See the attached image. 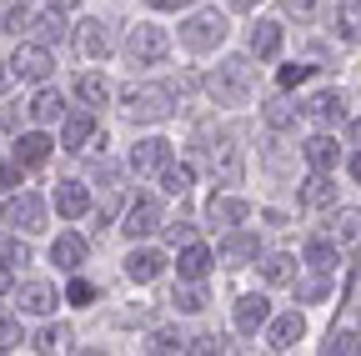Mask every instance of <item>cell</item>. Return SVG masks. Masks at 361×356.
Wrapping results in <instances>:
<instances>
[{"mask_svg": "<svg viewBox=\"0 0 361 356\" xmlns=\"http://www.w3.org/2000/svg\"><path fill=\"white\" fill-rule=\"evenodd\" d=\"M206 91L216 106H246L251 91H256V66L246 56H226L211 75H206Z\"/></svg>", "mask_w": 361, "mask_h": 356, "instance_id": "1", "label": "cell"}, {"mask_svg": "<svg viewBox=\"0 0 361 356\" xmlns=\"http://www.w3.org/2000/svg\"><path fill=\"white\" fill-rule=\"evenodd\" d=\"M226 30H231V25H226L221 11H196L186 25H180V46L196 51V56H206V51H216L221 40H226Z\"/></svg>", "mask_w": 361, "mask_h": 356, "instance_id": "2", "label": "cell"}, {"mask_svg": "<svg viewBox=\"0 0 361 356\" xmlns=\"http://www.w3.org/2000/svg\"><path fill=\"white\" fill-rule=\"evenodd\" d=\"M126 56H130L135 66H161V61L171 56V35H166L161 25L141 20V25H130V35H126Z\"/></svg>", "mask_w": 361, "mask_h": 356, "instance_id": "3", "label": "cell"}, {"mask_svg": "<svg viewBox=\"0 0 361 356\" xmlns=\"http://www.w3.org/2000/svg\"><path fill=\"white\" fill-rule=\"evenodd\" d=\"M171 111H176V101H171L166 85H130L126 91V116L130 121H166Z\"/></svg>", "mask_w": 361, "mask_h": 356, "instance_id": "4", "label": "cell"}, {"mask_svg": "<svg viewBox=\"0 0 361 356\" xmlns=\"http://www.w3.org/2000/svg\"><path fill=\"white\" fill-rule=\"evenodd\" d=\"M156 226H161V201L146 196V191L130 196V201H126V216H121V231H126L130 241H141V236H151Z\"/></svg>", "mask_w": 361, "mask_h": 356, "instance_id": "5", "label": "cell"}, {"mask_svg": "<svg viewBox=\"0 0 361 356\" xmlns=\"http://www.w3.org/2000/svg\"><path fill=\"white\" fill-rule=\"evenodd\" d=\"M101 125H96V116L90 111H75V116H66V125H61V151H71V156H80V151H90L96 146L101 151Z\"/></svg>", "mask_w": 361, "mask_h": 356, "instance_id": "6", "label": "cell"}, {"mask_svg": "<svg viewBox=\"0 0 361 356\" xmlns=\"http://www.w3.org/2000/svg\"><path fill=\"white\" fill-rule=\"evenodd\" d=\"M6 66H11V80H35L40 85L45 75L56 70V56L45 51V46H16V56Z\"/></svg>", "mask_w": 361, "mask_h": 356, "instance_id": "7", "label": "cell"}, {"mask_svg": "<svg viewBox=\"0 0 361 356\" xmlns=\"http://www.w3.org/2000/svg\"><path fill=\"white\" fill-rule=\"evenodd\" d=\"M301 116H306V121H316L322 130H331V125H341V121H346V96L326 85V91H316V96H306V101H301Z\"/></svg>", "mask_w": 361, "mask_h": 356, "instance_id": "8", "label": "cell"}, {"mask_svg": "<svg viewBox=\"0 0 361 356\" xmlns=\"http://www.w3.org/2000/svg\"><path fill=\"white\" fill-rule=\"evenodd\" d=\"M0 221L16 226V231H40L45 226V206H40V196L20 191V196H11L6 206H0Z\"/></svg>", "mask_w": 361, "mask_h": 356, "instance_id": "9", "label": "cell"}, {"mask_svg": "<svg viewBox=\"0 0 361 356\" xmlns=\"http://www.w3.org/2000/svg\"><path fill=\"white\" fill-rule=\"evenodd\" d=\"M306 336V317L301 311H281V317L266 321V351H296Z\"/></svg>", "mask_w": 361, "mask_h": 356, "instance_id": "10", "label": "cell"}, {"mask_svg": "<svg viewBox=\"0 0 361 356\" xmlns=\"http://www.w3.org/2000/svg\"><path fill=\"white\" fill-rule=\"evenodd\" d=\"M166 166H171V141L166 136H146V141L130 146V171L135 176H161Z\"/></svg>", "mask_w": 361, "mask_h": 356, "instance_id": "11", "label": "cell"}, {"mask_svg": "<svg viewBox=\"0 0 361 356\" xmlns=\"http://www.w3.org/2000/svg\"><path fill=\"white\" fill-rule=\"evenodd\" d=\"M301 156H306V166H311V171H336L341 146H336L331 130H316V136H306V141H301Z\"/></svg>", "mask_w": 361, "mask_h": 356, "instance_id": "12", "label": "cell"}, {"mask_svg": "<svg viewBox=\"0 0 361 356\" xmlns=\"http://www.w3.org/2000/svg\"><path fill=\"white\" fill-rule=\"evenodd\" d=\"M296 201H301L306 211L336 206V181H331V171H311L306 181H301V191H296Z\"/></svg>", "mask_w": 361, "mask_h": 356, "instance_id": "13", "label": "cell"}, {"mask_svg": "<svg viewBox=\"0 0 361 356\" xmlns=\"http://www.w3.org/2000/svg\"><path fill=\"white\" fill-rule=\"evenodd\" d=\"M16 301H20V311H30V317H51V311L61 306V291L51 281H25L16 291Z\"/></svg>", "mask_w": 361, "mask_h": 356, "instance_id": "14", "label": "cell"}, {"mask_svg": "<svg viewBox=\"0 0 361 356\" xmlns=\"http://www.w3.org/2000/svg\"><path fill=\"white\" fill-rule=\"evenodd\" d=\"M281 40H286V25L281 20H256L251 25V56L256 61H276L281 56Z\"/></svg>", "mask_w": 361, "mask_h": 356, "instance_id": "15", "label": "cell"}, {"mask_svg": "<svg viewBox=\"0 0 361 356\" xmlns=\"http://www.w3.org/2000/svg\"><path fill=\"white\" fill-rule=\"evenodd\" d=\"M206 166L221 176V181H241V151L231 146V141H206Z\"/></svg>", "mask_w": 361, "mask_h": 356, "instance_id": "16", "label": "cell"}, {"mask_svg": "<svg viewBox=\"0 0 361 356\" xmlns=\"http://www.w3.org/2000/svg\"><path fill=\"white\" fill-rule=\"evenodd\" d=\"M231 321H236V331H246V336H251V331H261V326L271 321V301H266L261 291H256V296H241V301H236V311H231Z\"/></svg>", "mask_w": 361, "mask_h": 356, "instance_id": "17", "label": "cell"}, {"mask_svg": "<svg viewBox=\"0 0 361 356\" xmlns=\"http://www.w3.org/2000/svg\"><path fill=\"white\" fill-rule=\"evenodd\" d=\"M211 261H216V256H211V246L191 241L186 251L176 256V276H180V281H206V276H211Z\"/></svg>", "mask_w": 361, "mask_h": 356, "instance_id": "18", "label": "cell"}, {"mask_svg": "<svg viewBox=\"0 0 361 356\" xmlns=\"http://www.w3.org/2000/svg\"><path fill=\"white\" fill-rule=\"evenodd\" d=\"M161 271H166V256H161V251H151V246H141V251H130V256H126V276H130L135 286L156 281Z\"/></svg>", "mask_w": 361, "mask_h": 356, "instance_id": "19", "label": "cell"}, {"mask_svg": "<svg viewBox=\"0 0 361 356\" xmlns=\"http://www.w3.org/2000/svg\"><path fill=\"white\" fill-rule=\"evenodd\" d=\"M311 271H341V241H331V236H316V241H306V256H301Z\"/></svg>", "mask_w": 361, "mask_h": 356, "instance_id": "20", "label": "cell"}, {"mask_svg": "<svg viewBox=\"0 0 361 356\" xmlns=\"http://www.w3.org/2000/svg\"><path fill=\"white\" fill-rule=\"evenodd\" d=\"M51 266H61V271H80V266H85V241L75 231H61L51 241Z\"/></svg>", "mask_w": 361, "mask_h": 356, "instance_id": "21", "label": "cell"}, {"mask_svg": "<svg viewBox=\"0 0 361 356\" xmlns=\"http://www.w3.org/2000/svg\"><path fill=\"white\" fill-rule=\"evenodd\" d=\"M246 216H251V206H246L241 196H211V206H206V221H211V226H241Z\"/></svg>", "mask_w": 361, "mask_h": 356, "instance_id": "22", "label": "cell"}, {"mask_svg": "<svg viewBox=\"0 0 361 356\" xmlns=\"http://www.w3.org/2000/svg\"><path fill=\"white\" fill-rule=\"evenodd\" d=\"M56 151L51 136H40V130H30V136H16V166H45Z\"/></svg>", "mask_w": 361, "mask_h": 356, "instance_id": "23", "label": "cell"}, {"mask_svg": "<svg viewBox=\"0 0 361 356\" xmlns=\"http://www.w3.org/2000/svg\"><path fill=\"white\" fill-rule=\"evenodd\" d=\"M56 211H61L66 221L85 216V211H90V191H85L80 181H56Z\"/></svg>", "mask_w": 361, "mask_h": 356, "instance_id": "24", "label": "cell"}, {"mask_svg": "<svg viewBox=\"0 0 361 356\" xmlns=\"http://www.w3.org/2000/svg\"><path fill=\"white\" fill-rule=\"evenodd\" d=\"M331 241H341V246H356L361 241V206H336V216H331V231H326Z\"/></svg>", "mask_w": 361, "mask_h": 356, "instance_id": "25", "label": "cell"}, {"mask_svg": "<svg viewBox=\"0 0 361 356\" xmlns=\"http://www.w3.org/2000/svg\"><path fill=\"white\" fill-rule=\"evenodd\" d=\"M261 276H266L271 286H296V276H301V266H296V256L276 251V256H266V266H261Z\"/></svg>", "mask_w": 361, "mask_h": 356, "instance_id": "26", "label": "cell"}, {"mask_svg": "<svg viewBox=\"0 0 361 356\" xmlns=\"http://www.w3.org/2000/svg\"><path fill=\"white\" fill-rule=\"evenodd\" d=\"M80 51H85L90 61H106V56H111V35H106L101 20H85V25H80Z\"/></svg>", "mask_w": 361, "mask_h": 356, "instance_id": "27", "label": "cell"}, {"mask_svg": "<svg viewBox=\"0 0 361 356\" xmlns=\"http://www.w3.org/2000/svg\"><path fill=\"white\" fill-rule=\"evenodd\" d=\"M30 121H40V125L66 121V101H61V91H35V101H30Z\"/></svg>", "mask_w": 361, "mask_h": 356, "instance_id": "28", "label": "cell"}, {"mask_svg": "<svg viewBox=\"0 0 361 356\" xmlns=\"http://www.w3.org/2000/svg\"><path fill=\"white\" fill-rule=\"evenodd\" d=\"M331 25H336V35H341V40H351V46H356V40H361V0H341Z\"/></svg>", "mask_w": 361, "mask_h": 356, "instance_id": "29", "label": "cell"}, {"mask_svg": "<svg viewBox=\"0 0 361 356\" xmlns=\"http://www.w3.org/2000/svg\"><path fill=\"white\" fill-rule=\"evenodd\" d=\"M221 256H226V261H231V266H246V261H256V256H261V241H256L251 231H236L231 241H226V246H221Z\"/></svg>", "mask_w": 361, "mask_h": 356, "instance_id": "30", "label": "cell"}, {"mask_svg": "<svg viewBox=\"0 0 361 356\" xmlns=\"http://www.w3.org/2000/svg\"><path fill=\"white\" fill-rule=\"evenodd\" d=\"M75 96H80L85 106H96V111H101V106L111 101V80L90 70V75H80V80H75Z\"/></svg>", "mask_w": 361, "mask_h": 356, "instance_id": "31", "label": "cell"}, {"mask_svg": "<svg viewBox=\"0 0 361 356\" xmlns=\"http://www.w3.org/2000/svg\"><path fill=\"white\" fill-rule=\"evenodd\" d=\"M331 286H336L331 271H311L306 281H296V301H322V296H331Z\"/></svg>", "mask_w": 361, "mask_h": 356, "instance_id": "32", "label": "cell"}, {"mask_svg": "<svg viewBox=\"0 0 361 356\" xmlns=\"http://www.w3.org/2000/svg\"><path fill=\"white\" fill-rule=\"evenodd\" d=\"M322 351H336V356H356L361 351V331L356 326H336L331 336H326V346Z\"/></svg>", "mask_w": 361, "mask_h": 356, "instance_id": "33", "label": "cell"}, {"mask_svg": "<svg viewBox=\"0 0 361 356\" xmlns=\"http://www.w3.org/2000/svg\"><path fill=\"white\" fill-rule=\"evenodd\" d=\"M296 116H301V106H291L286 96H276V101L266 106V125H271V130H286V125H296Z\"/></svg>", "mask_w": 361, "mask_h": 356, "instance_id": "34", "label": "cell"}, {"mask_svg": "<svg viewBox=\"0 0 361 356\" xmlns=\"http://www.w3.org/2000/svg\"><path fill=\"white\" fill-rule=\"evenodd\" d=\"M30 30H40V40H61V35H66V11H56V6H51L45 16H35V20H30Z\"/></svg>", "mask_w": 361, "mask_h": 356, "instance_id": "35", "label": "cell"}, {"mask_svg": "<svg viewBox=\"0 0 361 356\" xmlns=\"http://www.w3.org/2000/svg\"><path fill=\"white\" fill-rule=\"evenodd\" d=\"M0 30H11V35L30 30V6H25V0H11V6H6V16H0Z\"/></svg>", "mask_w": 361, "mask_h": 356, "instance_id": "36", "label": "cell"}, {"mask_svg": "<svg viewBox=\"0 0 361 356\" xmlns=\"http://www.w3.org/2000/svg\"><path fill=\"white\" fill-rule=\"evenodd\" d=\"M161 186H166V196H186L191 191V166H166L161 171Z\"/></svg>", "mask_w": 361, "mask_h": 356, "instance_id": "37", "label": "cell"}, {"mask_svg": "<svg viewBox=\"0 0 361 356\" xmlns=\"http://www.w3.org/2000/svg\"><path fill=\"white\" fill-rule=\"evenodd\" d=\"M20 336H25V331H20V321L11 317V311H0V351H16V346H20Z\"/></svg>", "mask_w": 361, "mask_h": 356, "instance_id": "38", "label": "cell"}, {"mask_svg": "<svg viewBox=\"0 0 361 356\" xmlns=\"http://www.w3.org/2000/svg\"><path fill=\"white\" fill-rule=\"evenodd\" d=\"M0 261H11V266H25V261H30V251H25V246H20L11 231H0Z\"/></svg>", "mask_w": 361, "mask_h": 356, "instance_id": "39", "label": "cell"}, {"mask_svg": "<svg viewBox=\"0 0 361 356\" xmlns=\"http://www.w3.org/2000/svg\"><path fill=\"white\" fill-rule=\"evenodd\" d=\"M40 351H71V326H45L40 331Z\"/></svg>", "mask_w": 361, "mask_h": 356, "instance_id": "40", "label": "cell"}, {"mask_svg": "<svg viewBox=\"0 0 361 356\" xmlns=\"http://www.w3.org/2000/svg\"><path fill=\"white\" fill-rule=\"evenodd\" d=\"M311 75H316V66H281V91H296Z\"/></svg>", "mask_w": 361, "mask_h": 356, "instance_id": "41", "label": "cell"}, {"mask_svg": "<svg viewBox=\"0 0 361 356\" xmlns=\"http://www.w3.org/2000/svg\"><path fill=\"white\" fill-rule=\"evenodd\" d=\"M176 306H180V311H201V306H206L201 286H196V281H191V286H180V291H176Z\"/></svg>", "mask_w": 361, "mask_h": 356, "instance_id": "42", "label": "cell"}, {"mask_svg": "<svg viewBox=\"0 0 361 356\" xmlns=\"http://www.w3.org/2000/svg\"><path fill=\"white\" fill-rule=\"evenodd\" d=\"M146 351H186V346H180V336H176V331H151Z\"/></svg>", "mask_w": 361, "mask_h": 356, "instance_id": "43", "label": "cell"}, {"mask_svg": "<svg viewBox=\"0 0 361 356\" xmlns=\"http://www.w3.org/2000/svg\"><path fill=\"white\" fill-rule=\"evenodd\" d=\"M90 296H96V286H90V281H71V291H66V301H75V306H85Z\"/></svg>", "mask_w": 361, "mask_h": 356, "instance_id": "44", "label": "cell"}, {"mask_svg": "<svg viewBox=\"0 0 361 356\" xmlns=\"http://www.w3.org/2000/svg\"><path fill=\"white\" fill-rule=\"evenodd\" d=\"M6 186H20V166H6V161H0V191H6Z\"/></svg>", "mask_w": 361, "mask_h": 356, "instance_id": "45", "label": "cell"}, {"mask_svg": "<svg viewBox=\"0 0 361 356\" xmlns=\"http://www.w3.org/2000/svg\"><path fill=\"white\" fill-rule=\"evenodd\" d=\"M151 11H186V6H196V0H146Z\"/></svg>", "mask_w": 361, "mask_h": 356, "instance_id": "46", "label": "cell"}, {"mask_svg": "<svg viewBox=\"0 0 361 356\" xmlns=\"http://www.w3.org/2000/svg\"><path fill=\"white\" fill-rule=\"evenodd\" d=\"M16 291V271H11V261H0V296Z\"/></svg>", "mask_w": 361, "mask_h": 356, "instance_id": "47", "label": "cell"}, {"mask_svg": "<svg viewBox=\"0 0 361 356\" xmlns=\"http://www.w3.org/2000/svg\"><path fill=\"white\" fill-rule=\"evenodd\" d=\"M346 176H351V181H356V186H361V146H356V151L346 156Z\"/></svg>", "mask_w": 361, "mask_h": 356, "instance_id": "48", "label": "cell"}, {"mask_svg": "<svg viewBox=\"0 0 361 356\" xmlns=\"http://www.w3.org/2000/svg\"><path fill=\"white\" fill-rule=\"evenodd\" d=\"M186 351H226V346H221L216 336H201V341H196V346H186Z\"/></svg>", "mask_w": 361, "mask_h": 356, "instance_id": "49", "label": "cell"}, {"mask_svg": "<svg viewBox=\"0 0 361 356\" xmlns=\"http://www.w3.org/2000/svg\"><path fill=\"white\" fill-rule=\"evenodd\" d=\"M346 141H351V146H361V116H356V121H346Z\"/></svg>", "mask_w": 361, "mask_h": 356, "instance_id": "50", "label": "cell"}, {"mask_svg": "<svg viewBox=\"0 0 361 356\" xmlns=\"http://www.w3.org/2000/svg\"><path fill=\"white\" fill-rule=\"evenodd\" d=\"M226 6H231V11H256L261 0H226Z\"/></svg>", "mask_w": 361, "mask_h": 356, "instance_id": "51", "label": "cell"}, {"mask_svg": "<svg viewBox=\"0 0 361 356\" xmlns=\"http://www.w3.org/2000/svg\"><path fill=\"white\" fill-rule=\"evenodd\" d=\"M51 6H56V11H75V6H80V0H51Z\"/></svg>", "mask_w": 361, "mask_h": 356, "instance_id": "52", "label": "cell"}]
</instances>
